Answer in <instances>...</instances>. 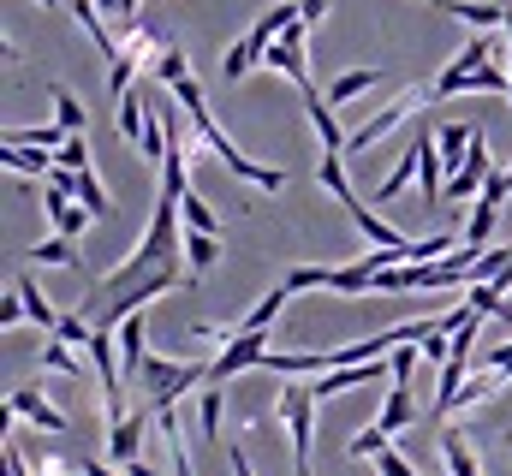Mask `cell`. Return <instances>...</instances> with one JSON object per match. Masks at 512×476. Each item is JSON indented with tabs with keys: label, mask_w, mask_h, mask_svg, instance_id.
I'll return each mask as SVG.
<instances>
[{
	"label": "cell",
	"mask_w": 512,
	"mask_h": 476,
	"mask_svg": "<svg viewBox=\"0 0 512 476\" xmlns=\"http://www.w3.org/2000/svg\"><path fill=\"white\" fill-rule=\"evenodd\" d=\"M316 387L310 381H286L280 387V405H274V417L286 423V435H292V476H316Z\"/></svg>",
	"instance_id": "obj_1"
},
{
	"label": "cell",
	"mask_w": 512,
	"mask_h": 476,
	"mask_svg": "<svg viewBox=\"0 0 512 476\" xmlns=\"http://www.w3.org/2000/svg\"><path fill=\"white\" fill-rule=\"evenodd\" d=\"M185 119H191V125H197V137L221 155V167H227V173H239L245 185H256V191H280V185H286V173H280V167H256L251 155H245V149H239V143L209 119V108H203V114H185Z\"/></svg>",
	"instance_id": "obj_2"
},
{
	"label": "cell",
	"mask_w": 512,
	"mask_h": 476,
	"mask_svg": "<svg viewBox=\"0 0 512 476\" xmlns=\"http://www.w3.org/2000/svg\"><path fill=\"white\" fill-rule=\"evenodd\" d=\"M423 108H429V84H405V90H399V96L387 102L382 114H370L364 125H358V131H352L346 155H364L370 143H382V137L393 131V125H405V119H411V114H423Z\"/></svg>",
	"instance_id": "obj_3"
},
{
	"label": "cell",
	"mask_w": 512,
	"mask_h": 476,
	"mask_svg": "<svg viewBox=\"0 0 512 476\" xmlns=\"http://www.w3.org/2000/svg\"><path fill=\"white\" fill-rule=\"evenodd\" d=\"M6 411H12V417H24V423H36V429H48V435H66V429H72V423H66V411L42 393V381L12 387V393H6Z\"/></svg>",
	"instance_id": "obj_4"
},
{
	"label": "cell",
	"mask_w": 512,
	"mask_h": 476,
	"mask_svg": "<svg viewBox=\"0 0 512 476\" xmlns=\"http://www.w3.org/2000/svg\"><path fill=\"white\" fill-rule=\"evenodd\" d=\"M304 30H310V24L298 18V24H292L268 54H262V66H268V72H280V78H292L298 90H316V84H310V66H304Z\"/></svg>",
	"instance_id": "obj_5"
},
{
	"label": "cell",
	"mask_w": 512,
	"mask_h": 476,
	"mask_svg": "<svg viewBox=\"0 0 512 476\" xmlns=\"http://www.w3.org/2000/svg\"><path fill=\"white\" fill-rule=\"evenodd\" d=\"M262 357H268V334H239L227 352L209 363V381H215V387H227L233 375H245V369H262Z\"/></svg>",
	"instance_id": "obj_6"
},
{
	"label": "cell",
	"mask_w": 512,
	"mask_h": 476,
	"mask_svg": "<svg viewBox=\"0 0 512 476\" xmlns=\"http://www.w3.org/2000/svg\"><path fill=\"white\" fill-rule=\"evenodd\" d=\"M155 423V411L149 405H137L131 417H120L114 429H108V465H137V447H143V429Z\"/></svg>",
	"instance_id": "obj_7"
},
{
	"label": "cell",
	"mask_w": 512,
	"mask_h": 476,
	"mask_svg": "<svg viewBox=\"0 0 512 476\" xmlns=\"http://www.w3.org/2000/svg\"><path fill=\"white\" fill-rule=\"evenodd\" d=\"M42 209H48V221H54V238H72V244H78L84 227L96 221V215H90L78 197H66V191H42Z\"/></svg>",
	"instance_id": "obj_8"
},
{
	"label": "cell",
	"mask_w": 512,
	"mask_h": 476,
	"mask_svg": "<svg viewBox=\"0 0 512 476\" xmlns=\"http://www.w3.org/2000/svg\"><path fill=\"white\" fill-rule=\"evenodd\" d=\"M382 423L387 435H399V429H411L417 423V399H411V375H387V399H382Z\"/></svg>",
	"instance_id": "obj_9"
},
{
	"label": "cell",
	"mask_w": 512,
	"mask_h": 476,
	"mask_svg": "<svg viewBox=\"0 0 512 476\" xmlns=\"http://www.w3.org/2000/svg\"><path fill=\"white\" fill-rule=\"evenodd\" d=\"M465 30H477V36H489L495 24H507V0H453L447 6Z\"/></svg>",
	"instance_id": "obj_10"
},
{
	"label": "cell",
	"mask_w": 512,
	"mask_h": 476,
	"mask_svg": "<svg viewBox=\"0 0 512 476\" xmlns=\"http://www.w3.org/2000/svg\"><path fill=\"white\" fill-rule=\"evenodd\" d=\"M12 292L24 298V316H30L36 328H48V334H60V322H66V316H60V310L48 304V292H42V286H36L30 274H18V280H12Z\"/></svg>",
	"instance_id": "obj_11"
},
{
	"label": "cell",
	"mask_w": 512,
	"mask_h": 476,
	"mask_svg": "<svg viewBox=\"0 0 512 476\" xmlns=\"http://www.w3.org/2000/svg\"><path fill=\"white\" fill-rule=\"evenodd\" d=\"M370 84H382V66H352V72H340V78L328 84V108H346V102H358Z\"/></svg>",
	"instance_id": "obj_12"
},
{
	"label": "cell",
	"mask_w": 512,
	"mask_h": 476,
	"mask_svg": "<svg viewBox=\"0 0 512 476\" xmlns=\"http://www.w3.org/2000/svg\"><path fill=\"white\" fill-rule=\"evenodd\" d=\"M72 137L60 131V125H18V131H6V149H42V155H60Z\"/></svg>",
	"instance_id": "obj_13"
},
{
	"label": "cell",
	"mask_w": 512,
	"mask_h": 476,
	"mask_svg": "<svg viewBox=\"0 0 512 476\" xmlns=\"http://www.w3.org/2000/svg\"><path fill=\"white\" fill-rule=\"evenodd\" d=\"M48 102H54V125H60L66 137H90V114H84V102H78L66 84H54V90H48Z\"/></svg>",
	"instance_id": "obj_14"
},
{
	"label": "cell",
	"mask_w": 512,
	"mask_h": 476,
	"mask_svg": "<svg viewBox=\"0 0 512 476\" xmlns=\"http://www.w3.org/2000/svg\"><path fill=\"white\" fill-rule=\"evenodd\" d=\"M316 185H322L334 203H346V215H358V209H364V203L352 197V185H346V161H340V155H322V167H316Z\"/></svg>",
	"instance_id": "obj_15"
},
{
	"label": "cell",
	"mask_w": 512,
	"mask_h": 476,
	"mask_svg": "<svg viewBox=\"0 0 512 476\" xmlns=\"http://www.w3.org/2000/svg\"><path fill=\"white\" fill-rule=\"evenodd\" d=\"M0 161H6L12 179H42V185H48V173H54V161H48L42 149H6V143H0Z\"/></svg>",
	"instance_id": "obj_16"
},
{
	"label": "cell",
	"mask_w": 512,
	"mask_h": 476,
	"mask_svg": "<svg viewBox=\"0 0 512 476\" xmlns=\"http://www.w3.org/2000/svg\"><path fill=\"white\" fill-rule=\"evenodd\" d=\"M221 405H227V387H203L197 393V429H203V441H221Z\"/></svg>",
	"instance_id": "obj_17"
},
{
	"label": "cell",
	"mask_w": 512,
	"mask_h": 476,
	"mask_svg": "<svg viewBox=\"0 0 512 476\" xmlns=\"http://www.w3.org/2000/svg\"><path fill=\"white\" fill-rule=\"evenodd\" d=\"M185 262H191V280H197L203 268H215V262H221V238L191 233V227H185Z\"/></svg>",
	"instance_id": "obj_18"
},
{
	"label": "cell",
	"mask_w": 512,
	"mask_h": 476,
	"mask_svg": "<svg viewBox=\"0 0 512 476\" xmlns=\"http://www.w3.org/2000/svg\"><path fill=\"white\" fill-rule=\"evenodd\" d=\"M286 298H292L286 286H274V292H262V298H256V310L245 316V322H239V328H245V334H268V322H274V316L286 310Z\"/></svg>",
	"instance_id": "obj_19"
},
{
	"label": "cell",
	"mask_w": 512,
	"mask_h": 476,
	"mask_svg": "<svg viewBox=\"0 0 512 476\" xmlns=\"http://www.w3.org/2000/svg\"><path fill=\"white\" fill-rule=\"evenodd\" d=\"M411 173H417V143H405V155H399V167L387 173L382 185H376V203H393L405 185H411Z\"/></svg>",
	"instance_id": "obj_20"
},
{
	"label": "cell",
	"mask_w": 512,
	"mask_h": 476,
	"mask_svg": "<svg viewBox=\"0 0 512 476\" xmlns=\"http://www.w3.org/2000/svg\"><path fill=\"white\" fill-rule=\"evenodd\" d=\"M155 78H161L167 90H179V84L191 78V60H185V48H179V42H167V48H161V60H155Z\"/></svg>",
	"instance_id": "obj_21"
},
{
	"label": "cell",
	"mask_w": 512,
	"mask_h": 476,
	"mask_svg": "<svg viewBox=\"0 0 512 476\" xmlns=\"http://www.w3.org/2000/svg\"><path fill=\"white\" fill-rule=\"evenodd\" d=\"M72 197H78V203H84V209H90L96 221H102V215L114 209V197H108V185L96 179V167H90V173H78V191H72Z\"/></svg>",
	"instance_id": "obj_22"
},
{
	"label": "cell",
	"mask_w": 512,
	"mask_h": 476,
	"mask_svg": "<svg viewBox=\"0 0 512 476\" xmlns=\"http://www.w3.org/2000/svg\"><path fill=\"white\" fill-rule=\"evenodd\" d=\"M114 125H120V137H126V143H143L149 114H143V96H137V90H131V96H120V119H114Z\"/></svg>",
	"instance_id": "obj_23"
},
{
	"label": "cell",
	"mask_w": 512,
	"mask_h": 476,
	"mask_svg": "<svg viewBox=\"0 0 512 476\" xmlns=\"http://www.w3.org/2000/svg\"><path fill=\"white\" fill-rule=\"evenodd\" d=\"M36 262L42 268H84V256L72 250V238H42L36 244Z\"/></svg>",
	"instance_id": "obj_24"
},
{
	"label": "cell",
	"mask_w": 512,
	"mask_h": 476,
	"mask_svg": "<svg viewBox=\"0 0 512 476\" xmlns=\"http://www.w3.org/2000/svg\"><path fill=\"white\" fill-rule=\"evenodd\" d=\"M179 209H185V227H191V233H209V238H221V215H215V209H209V203H203L197 191H191V197H185Z\"/></svg>",
	"instance_id": "obj_25"
},
{
	"label": "cell",
	"mask_w": 512,
	"mask_h": 476,
	"mask_svg": "<svg viewBox=\"0 0 512 476\" xmlns=\"http://www.w3.org/2000/svg\"><path fill=\"white\" fill-rule=\"evenodd\" d=\"M42 369H54V375H72V381H84V357H72V346H60V340H48V346H42Z\"/></svg>",
	"instance_id": "obj_26"
},
{
	"label": "cell",
	"mask_w": 512,
	"mask_h": 476,
	"mask_svg": "<svg viewBox=\"0 0 512 476\" xmlns=\"http://www.w3.org/2000/svg\"><path fill=\"white\" fill-rule=\"evenodd\" d=\"M346 453H352V459H382V453H387V429H382V423L358 429V435L346 441Z\"/></svg>",
	"instance_id": "obj_27"
},
{
	"label": "cell",
	"mask_w": 512,
	"mask_h": 476,
	"mask_svg": "<svg viewBox=\"0 0 512 476\" xmlns=\"http://www.w3.org/2000/svg\"><path fill=\"white\" fill-rule=\"evenodd\" d=\"M54 167H66V173H90V137H72V143L54 155Z\"/></svg>",
	"instance_id": "obj_28"
},
{
	"label": "cell",
	"mask_w": 512,
	"mask_h": 476,
	"mask_svg": "<svg viewBox=\"0 0 512 476\" xmlns=\"http://www.w3.org/2000/svg\"><path fill=\"white\" fill-rule=\"evenodd\" d=\"M501 381H507V375H495V369H483V375H471V381H465V393H459V405H483V399H489V393H495Z\"/></svg>",
	"instance_id": "obj_29"
},
{
	"label": "cell",
	"mask_w": 512,
	"mask_h": 476,
	"mask_svg": "<svg viewBox=\"0 0 512 476\" xmlns=\"http://www.w3.org/2000/svg\"><path fill=\"white\" fill-rule=\"evenodd\" d=\"M173 102H179L185 114H203V108H209V102H203V84H197V78H185V84L173 90Z\"/></svg>",
	"instance_id": "obj_30"
},
{
	"label": "cell",
	"mask_w": 512,
	"mask_h": 476,
	"mask_svg": "<svg viewBox=\"0 0 512 476\" xmlns=\"http://www.w3.org/2000/svg\"><path fill=\"white\" fill-rule=\"evenodd\" d=\"M376 476H417V465H411L405 453H393V447H387L382 459H376Z\"/></svg>",
	"instance_id": "obj_31"
},
{
	"label": "cell",
	"mask_w": 512,
	"mask_h": 476,
	"mask_svg": "<svg viewBox=\"0 0 512 476\" xmlns=\"http://www.w3.org/2000/svg\"><path fill=\"white\" fill-rule=\"evenodd\" d=\"M483 369H495V375H507V381H512V346H495V352H483Z\"/></svg>",
	"instance_id": "obj_32"
},
{
	"label": "cell",
	"mask_w": 512,
	"mask_h": 476,
	"mask_svg": "<svg viewBox=\"0 0 512 476\" xmlns=\"http://www.w3.org/2000/svg\"><path fill=\"white\" fill-rule=\"evenodd\" d=\"M24 322V298L12 292V298H0V328H18Z\"/></svg>",
	"instance_id": "obj_33"
},
{
	"label": "cell",
	"mask_w": 512,
	"mask_h": 476,
	"mask_svg": "<svg viewBox=\"0 0 512 476\" xmlns=\"http://www.w3.org/2000/svg\"><path fill=\"white\" fill-rule=\"evenodd\" d=\"M36 476H84V471H72V465H60V459H48V453H36Z\"/></svg>",
	"instance_id": "obj_34"
},
{
	"label": "cell",
	"mask_w": 512,
	"mask_h": 476,
	"mask_svg": "<svg viewBox=\"0 0 512 476\" xmlns=\"http://www.w3.org/2000/svg\"><path fill=\"white\" fill-rule=\"evenodd\" d=\"M227 465H233V476H256L251 459H245V447H227Z\"/></svg>",
	"instance_id": "obj_35"
},
{
	"label": "cell",
	"mask_w": 512,
	"mask_h": 476,
	"mask_svg": "<svg viewBox=\"0 0 512 476\" xmlns=\"http://www.w3.org/2000/svg\"><path fill=\"white\" fill-rule=\"evenodd\" d=\"M298 6H304V24H316V18L328 12V0H298Z\"/></svg>",
	"instance_id": "obj_36"
},
{
	"label": "cell",
	"mask_w": 512,
	"mask_h": 476,
	"mask_svg": "<svg viewBox=\"0 0 512 476\" xmlns=\"http://www.w3.org/2000/svg\"><path fill=\"white\" fill-rule=\"evenodd\" d=\"M78 471H84V476H120V471H114V465H102V459H84Z\"/></svg>",
	"instance_id": "obj_37"
},
{
	"label": "cell",
	"mask_w": 512,
	"mask_h": 476,
	"mask_svg": "<svg viewBox=\"0 0 512 476\" xmlns=\"http://www.w3.org/2000/svg\"><path fill=\"white\" fill-rule=\"evenodd\" d=\"M137 6H143V0H120V18H126V24H131V12H137Z\"/></svg>",
	"instance_id": "obj_38"
},
{
	"label": "cell",
	"mask_w": 512,
	"mask_h": 476,
	"mask_svg": "<svg viewBox=\"0 0 512 476\" xmlns=\"http://www.w3.org/2000/svg\"><path fill=\"white\" fill-rule=\"evenodd\" d=\"M131 476H155V471H149V465H131Z\"/></svg>",
	"instance_id": "obj_39"
},
{
	"label": "cell",
	"mask_w": 512,
	"mask_h": 476,
	"mask_svg": "<svg viewBox=\"0 0 512 476\" xmlns=\"http://www.w3.org/2000/svg\"><path fill=\"white\" fill-rule=\"evenodd\" d=\"M42 6H60V0H42Z\"/></svg>",
	"instance_id": "obj_40"
},
{
	"label": "cell",
	"mask_w": 512,
	"mask_h": 476,
	"mask_svg": "<svg viewBox=\"0 0 512 476\" xmlns=\"http://www.w3.org/2000/svg\"><path fill=\"white\" fill-rule=\"evenodd\" d=\"M507 185H512V167H507Z\"/></svg>",
	"instance_id": "obj_41"
}]
</instances>
